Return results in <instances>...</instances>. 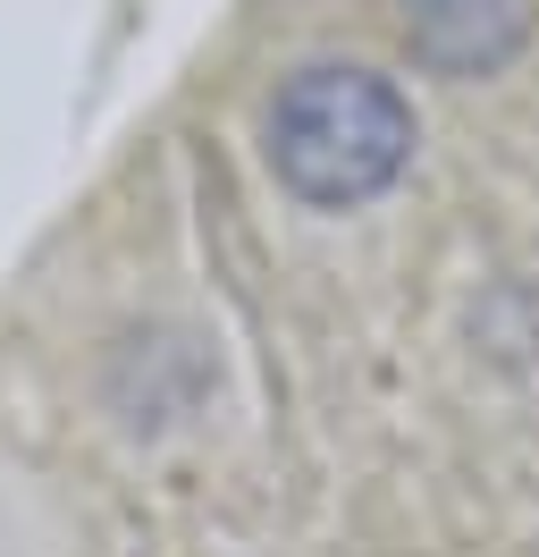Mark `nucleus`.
I'll use <instances>...</instances> for the list:
<instances>
[{
  "label": "nucleus",
  "instance_id": "f257e3e1",
  "mask_svg": "<svg viewBox=\"0 0 539 557\" xmlns=\"http://www.w3.org/2000/svg\"><path fill=\"white\" fill-rule=\"evenodd\" d=\"M413 161V102L388 76L312 60L270 102V170L312 211H354L388 195Z\"/></svg>",
  "mask_w": 539,
  "mask_h": 557
},
{
  "label": "nucleus",
  "instance_id": "f03ea898",
  "mask_svg": "<svg viewBox=\"0 0 539 557\" xmlns=\"http://www.w3.org/2000/svg\"><path fill=\"white\" fill-rule=\"evenodd\" d=\"M531 42V0H404V51L430 76H498Z\"/></svg>",
  "mask_w": 539,
  "mask_h": 557
}]
</instances>
